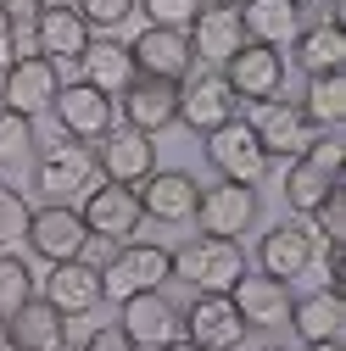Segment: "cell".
Returning a JSON list of instances; mask_svg holds the SVG:
<instances>
[{
    "instance_id": "6da1fadb",
    "label": "cell",
    "mask_w": 346,
    "mask_h": 351,
    "mask_svg": "<svg viewBox=\"0 0 346 351\" xmlns=\"http://www.w3.org/2000/svg\"><path fill=\"white\" fill-rule=\"evenodd\" d=\"M101 184V167H95V145H84V140H56L51 151H39L34 156V190L45 195V201H84Z\"/></svg>"
},
{
    "instance_id": "7a4b0ae2",
    "label": "cell",
    "mask_w": 346,
    "mask_h": 351,
    "mask_svg": "<svg viewBox=\"0 0 346 351\" xmlns=\"http://www.w3.org/2000/svg\"><path fill=\"white\" fill-rule=\"evenodd\" d=\"M173 279V251L151 240H123L101 268V301H128L140 290H162Z\"/></svg>"
},
{
    "instance_id": "3957f363",
    "label": "cell",
    "mask_w": 346,
    "mask_h": 351,
    "mask_svg": "<svg viewBox=\"0 0 346 351\" xmlns=\"http://www.w3.org/2000/svg\"><path fill=\"white\" fill-rule=\"evenodd\" d=\"M246 274V251L240 240H218V234H196L173 251V279H185L190 290H229Z\"/></svg>"
},
{
    "instance_id": "277c9868",
    "label": "cell",
    "mask_w": 346,
    "mask_h": 351,
    "mask_svg": "<svg viewBox=\"0 0 346 351\" xmlns=\"http://www.w3.org/2000/svg\"><path fill=\"white\" fill-rule=\"evenodd\" d=\"M263 217V190L257 184H235V179H218L196 195V223L201 234H218V240H240L246 229H257Z\"/></svg>"
},
{
    "instance_id": "5b68a950",
    "label": "cell",
    "mask_w": 346,
    "mask_h": 351,
    "mask_svg": "<svg viewBox=\"0 0 346 351\" xmlns=\"http://www.w3.org/2000/svg\"><path fill=\"white\" fill-rule=\"evenodd\" d=\"M78 217H84V229H90L95 240L123 245V240H135V234H140V223H146V206H140V190H135V184L101 179L90 195H84Z\"/></svg>"
},
{
    "instance_id": "8992f818",
    "label": "cell",
    "mask_w": 346,
    "mask_h": 351,
    "mask_svg": "<svg viewBox=\"0 0 346 351\" xmlns=\"http://www.w3.org/2000/svg\"><path fill=\"white\" fill-rule=\"evenodd\" d=\"M246 128L257 134V145H263V156L268 162H296L301 151H308V140L319 134V128L301 117V106L296 101H251V112H246Z\"/></svg>"
},
{
    "instance_id": "52a82bcc",
    "label": "cell",
    "mask_w": 346,
    "mask_h": 351,
    "mask_svg": "<svg viewBox=\"0 0 346 351\" xmlns=\"http://www.w3.org/2000/svg\"><path fill=\"white\" fill-rule=\"evenodd\" d=\"M224 295L235 301V313H240V324H246V329H285L290 301H296V290H290L285 279L263 274V268H246Z\"/></svg>"
},
{
    "instance_id": "ba28073f",
    "label": "cell",
    "mask_w": 346,
    "mask_h": 351,
    "mask_svg": "<svg viewBox=\"0 0 346 351\" xmlns=\"http://www.w3.org/2000/svg\"><path fill=\"white\" fill-rule=\"evenodd\" d=\"M179 329L185 340H196L201 351H235L246 340V324L235 313V301L218 295V290H196L190 306H179Z\"/></svg>"
},
{
    "instance_id": "9c48e42d",
    "label": "cell",
    "mask_w": 346,
    "mask_h": 351,
    "mask_svg": "<svg viewBox=\"0 0 346 351\" xmlns=\"http://www.w3.org/2000/svg\"><path fill=\"white\" fill-rule=\"evenodd\" d=\"M62 90V67L51 56H17L6 73H0V106L6 112H23V117H39V112H51Z\"/></svg>"
},
{
    "instance_id": "30bf717a",
    "label": "cell",
    "mask_w": 346,
    "mask_h": 351,
    "mask_svg": "<svg viewBox=\"0 0 346 351\" xmlns=\"http://www.w3.org/2000/svg\"><path fill=\"white\" fill-rule=\"evenodd\" d=\"M95 167H101V179L140 184V179L157 173V140L140 134V128H128V123H112L106 134L95 140Z\"/></svg>"
},
{
    "instance_id": "8fae6325",
    "label": "cell",
    "mask_w": 346,
    "mask_h": 351,
    "mask_svg": "<svg viewBox=\"0 0 346 351\" xmlns=\"http://www.w3.org/2000/svg\"><path fill=\"white\" fill-rule=\"evenodd\" d=\"M240 101L229 95V84L218 78V67H201V73H190L185 84H179V123L190 128V134H212V128H224L229 117H240L235 112Z\"/></svg>"
},
{
    "instance_id": "7c38bea8",
    "label": "cell",
    "mask_w": 346,
    "mask_h": 351,
    "mask_svg": "<svg viewBox=\"0 0 346 351\" xmlns=\"http://www.w3.org/2000/svg\"><path fill=\"white\" fill-rule=\"evenodd\" d=\"M28 251L39 262H73L84 251V240H90V229H84V217L78 206H62V201H45V206H34L28 217Z\"/></svg>"
},
{
    "instance_id": "4fadbf2b",
    "label": "cell",
    "mask_w": 346,
    "mask_h": 351,
    "mask_svg": "<svg viewBox=\"0 0 346 351\" xmlns=\"http://www.w3.org/2000/svg\"><path fill=\"white\" fill-rule=\"evenodd\" d=\"M218 78L229 84V95L246 101V106H251V101H274V95H279V84H285V56L246 39V45L218 67Z\"/></svg>"
},
{
    "instance_id": "5bb4252c",
    "label": "cell",
    "mask_w": 346,
    "mask_h": 351,
    "mask_svg": "<svg viewBox=\"0 0 346 351\" xmlns=\"http://www.w3.org/2000/svg\"><path fill=\"white\" fill-rule=\"evenodd\" d=\"M201 151H207V162L224 173V179H235V184H257L268 173V156H263V145H257V134L246 128V117H229L224 128H212V134L201 140Z\"/></svg>"
},
{
    "instance_id": "9a60e30c",
    "label": "cell",
    "mask_w": 346,
    "mask_h": 351,
    "mask_svg": "<svg viewBox=\"0 0 346 351\" xmlns=\"http://www.w3.org/2000/svg\"><path fill=\"white\" fill-rule=\"evenodd\" d=\"M257 268L296 285L308 268H319V234L308 223H274L263 229V240H257Z\"/></svg>"
},
{
    "instance_id": "2e32d148",
    "label": "cell",
    "mask_w": 346,
    "mask_h": 351,
    "mask_svg": "<svg viewBox=\"0 0 346 351\" xmlns=\"http://www.w3.org/2000/svg\"><path fill=\"white\" fill-rule=\"evenodd\" d=\"M51 112H56V123H62V134H67V140H84V145H95V140L106 134V128L117 123L112 95L90 90L84 78L62 84V90H56V101H51Z\"/></svg>"
},
{
    "instance_id": "e0dca14e",
    "label": "cell",
    "mask_w": 346,
    "mask_h": 351,
    "mask_svg": "<svg viewBox=\"0 0 346 351\" xmlns=\"http://www.w3.org/2000/svg\"><path fill=\"white\" fill-rule=\"evenodd\" d=\"M128 56H135L140 78H168V84H185L196 73V51L179 28H146L140 39H128Z\"/></svg>"
},
{
    "instance_id": "ac0fdd59",
    "label": "cell",
    "mask_w": 346,
    "mask_h": 351,
    "mask_svg": "<svg viewBox=\"0 0 346 351\" xmlns=\"http://www.w3.org/2000/svg\"><path fill=\"white\" fill-rule=\"evenodd\" d=\"M117 329L140 351H157V346H168L179 335V306L168 301V290H140V295L117 301Z\"/></svg>"
},
{
    "instance_id": "d6986e66",
    "label": "cell",
    "mask_w": 346,
    "mask_h": 351,
    "mask_svg": "<svg viewBox=\"0 0 346 351\" xmlns=\"http://www.w3.org/2000/svg\"><path fill=\"white\" fill-rule=\"evenodd\" d=\"M90 39H95L90 23H84L67 0H45V6H39V17H34V56H51L62 67V62H78Z\"/></svg>"
},
{
    "instance_id": "ffe728a7",
    "label": "cell",
    "mask_w": 346,
    "mask_h": 351,
    "mask_svg": "<svg viewBox=\"0 0 346 351\" xmlns=\"http://www.w3.org/2000/svg\"><path fill=\"white\" fill-rule=\"evenodd\" d=\"M123 123L140 128V134H162V128L179 123V84L168 78H140L123 90Z\"/></svg>"
},
{
    "instance_id": "44dd1931",
    "label": "cell",
    "mask_w": 346,
    "mask_h": 351,
    "mask_svg": "<svg viewBox=\"0 0 346 351\" xmlns=\"http://www.w3.org/2000/svg\"><path fill=\"white\" fill-rule=\"evenodd\" d=\"M39 295H45L62 318H84V313H95V306H101V268H90L84 256L51 262V279H45Z\"/></svg>"
},
{
    "instance_id": "7402d4cb",
    "label": "cell",
    "mask_w": 346,
    "mask_h": 351,
    "mask_svg": "<svg viewBox=\"0 0 346 351\" xmlns=\"http://www.w3.org/2000/svg\"><path fill=\"white\" fill-rule=\"evenodd\" d=\"M135 190H140L146 217H157V223H190V217H196L201 184L190 179L185 167H162V173H151V179H140Z\"/></svg>"
},
{
    "instance_id": "603a6c76",
    "label": "cell",
    "mask_w": 346,
    "mask_h": 351,
    "mask_svg": "<svg viewBox=\"0 0 346 351\" xmlns=\"http://www.w3.org/2000/svg\"><path fill=\"white\" fill-rule=\"evenodd\" d=\"M185 39H190L196 62L224 67V62L246 45V28H240V12H235V6H201V17L185 28Z\"/></svg>"
},
{
    "instance_id": "cb8c5ba5",
    "label": "cell",
    "mask_w": 346,
    "mask_h": 351,
    "mask_svg": "<svg viewBox=\"0 0 346 351\" xmlns=\"http://www.w3.org/2000/svg\"><path fill=\"white\" fill-rule=\"evenodd\" d=\"M285 329H296L301 346H313V340H346V301H341V290H301L290 301Z\"/></svg>"
},
{
    "instance_id": "d4e9b609",
    "label": "cell",
    "mask_w": 346,
    "mask_h": 351,
    "mask_svg": "<svg viewBox=\"0 0 346 351\" xmlns=\"http://www.w3.org/2000/svg\"><path fill=\"white\" fill-rule=\"evenodd\" d=\"M6 335H12V351H62L67 346V318L45 295H34L6 318Z\"/></svg>"
},
{
    "instance_id": "484cf974",
    "label": "cell",
    "mask_w": 346,
    "mask_h": 351,
    "mask_svg": "<svg viewBox=\"0 0 346 351\" xmlns=\"http://www.w3.org/2000/svg\"><path fill=\"white\" fill-rule=\"evenodd\" d=\"M235 12H240V28H246L251 45L279 51V45H290L301 34V6L296 0H240Z\"/></svg>"
},
{
    "instance_id": "4316f807",
    "label": "cell",
    "mask_w": 346,
    "mask_h": 351,
    "mask_svg": "<svg viewBox=\"0 0 346 351\" xmlns=\"http://www.w3.org/2000/svg\"><path fill=\"white\" fill-rule=\"evenodd\" d=\"M290 62L308 78L346 73V28L341 23H301V34L290 39Z\"/></svg>"
},
{
    "instance_id": "83f0119b",
    "label": "cell",
    "mask_w": 346,
    "mask_h": 351,
    "mask_svg": "<svg viewBox=\"0 0 346 351\" xmlns=\"http://www.w3.org/2000/svg\"><path fill=\"white\" fill-rule=\"evenodd\" d=\"M78 78L101 95H123L135 84V56H128L123 39H90L84 56H78Z\"/></svg>"
},
{
    "instance_id": "f1b7e54d",
    "label": "cell",
    "mask_w": 346,
    "mask_h": 351,
    "mask_svg": "<svg viewBox=\"0 0 346 351\" xmlns=\"http://www.w3.org/2000/svg\"><path fill=\"white\" fill-rule=\"evenodd\" d=\"M301 117L313 128H341L346 123V73H319L308 78V90H301Z\"/></svg>"
},
{
    "instance_id": "f546056e",
    "label": "cell",
    "mask_w": 346,
    "mask_h": 351,
    "mask_svg": "<svg viewBox=\"0 0 346 351\" xmlns=\"http://www.w3.org/2000/svg\"><path fill=\"white\" fill-rule=\"evenodd\" d=\"M335 184H341V179L319 173L313 162H301V156L285 167V201H290V212H313V206H319V201H324Z\"/></svg>"
},
{
    "instance_id": "4dcf8cb0",
    "label": "cell",
    "mask_w": 346,
    "mask_h": 351,
    "mask_svg": "<svg viewBox=\"0 0 346 351\" xmlns=\"http://www.w3.org/2000/svg\"><path fill=\"white\" fill-rule=\"evenodd\" d=\"M23 301H34V268L17 251H0V324H6Z\"/></svg>"
},
{
    "instance_id": "1f68e13d",
    "label": "cell",
    "mask_w": 346,
    "mask_h": 351,
    "mask_svg": "<svg viewBox=\"0 0 346 351\" xmlns=\"http://www.w3.org/2000/svg\"><path fill=\"white\" fill-rule=\"evenodd\" d=\"M34 162V117L0 106V167H23Z\"/></svg>"
},
{
    "instance_id": "d6a6232c",
    "label": "cell",
    "mask_w": 346,
    "mask_h": 351,
    "mask_svg": "<svg viewBox=\"0 0 346 351\" xmlns=\"http://www.w3.org/2000/svg\"><path fill=\"white\" fill-rule=\"evenodd\" d=\"M207 0H135V12H146V28H190L201 17Z\"/></svg>"
},
{
    "instance_id": "836d02e7",
    "label": "cell",
    "mask_w": 346,
    "mask_h": 351,
    "mask_svg": "<svg viewBox=\"0 0 346 351\" xmlns=\"http://www.w3.org/2000/svg\"><path fill=\"white\" fill-rule=\"evenodd\" d=\"M308 217H313L319 245H346V190H341V184H335V190H330Z\"/></svg>"
},
{
    "instance_id": "e575fe53",
    "label": "cell",
    "mask_w": 346,
    "mask_h": 351,
    "mask_svg": "<svg viewBox=\"0 0 346 351\" xmlns=\"http://www.w3.org/2000/svg\"><path fill=\"white\" fill-rule=\"evenodd\" d=\"M28 217H34L28 195H23V190H12V184H0V251L17 245V240L28 234Z\"/></svg>"
},
{
    "instance_id": "d590c367",
    "label": "cell",
    "mask_w": 346,
    "mask_h": 351,
    "mask_svg": "<svg viewBox=\"0 0 346 351\" xmlns=\"http://www.w3.org/2000/svg\"><path fill=\"white\" fill-rule=\"evenodd\" d=\"M73 12L90 23V28H123L128 17H135V0H73Z\"/></svg>"
},
{
    "instance_id": "8d00e7d4",
    "label": "cell",
    "mask_w": 346,
    "mask_h": 351,
    "mask_svg": "<svg viewBox=\"0 0 346 351\" xmlns=\"http://www.w3.org/2000/svg\"><path fill=\"white\" fill-rule=\"evenodd\" d=\"M301 162H313L319 173H330V179H341V162H346V145L335 128H319V134L308 140V151H301Z\"/></svg>"
},
{
    "instance_id": "74e56055",
    "label": "cell",
    "mask_w": 346,
    "mask_h": 351,
    "mask_svg": "<svg viewBox=\"0 0 346 351\" xmlns=\"http://www.w3.org/2000/svg\"><path fill=\"white\" fill-rule=\"evenodd\" d=\"M84 351H140V346L128 340V335H123L117 324H106V329H95L90 340H84Z\"/></svg>"
},
{
    "instance_id": "f35d334b",
    "label": "cell",
    "mask_w": 346,
    "mask_h": 351,
    "mask_svg": "<svg viewBox=\"0 0 346 351\" xmlns=\"http://www.w3.org/2000/svg\"><path fill=\"white\" fill-rule=\"evenodd\" d=\"M39 6H45V0H0V12H6L12 23H34V17H39Z\"/></svg>"
},
{
    "instance_id": "ab89813d",
    "label": "cell",
    "mask_w": 346,
    "mask_h": 351,
    "mask_svg": "<svg viewBox=\"0 0 346 351\" xmlns=\"http://www.w3.org/2000/svg\"><path fill=\"white\" fill-rule=\"evenodd\" d=\"M12 62H17V39H12V17L0 12V73H6Z\"/></svg>"
},
{
    "instance_id": "60d3db41",
    "label": "cell",
    "mask_w": 346,
    "mask_h": 351,
    "mask_svg": "<svg viewBox=\"0 0 346 351\" xmlns=\"http://www.w3.org/2000/svg\"><path fill=\"white\" fill-rule=\"evenodd\" d=\"M157 351H201V346H196V340H185V335H173V340H168V346H157Z\"/></svg>"
},
{
    "instance_id": "b9f144b4",
    "label": "cell",
    "mask_w": 346,
    "mask_h": 351,
    "mask_svg": "<svg viewBox=\"0 0 346 351\" xmlns=\"http://www.w3.org/2000/svg\"><path fill=\"white\" fill-rule=\"evenodd\" d=\"M301 351H346V340H313V346H301Z\"/></svg>"
},
{
    "instance_id": "7bdbcfd3",
    "label": "cell",
    "mask_w": 346,
    "mask_h": 351,
    "mask_svg": "<svg viewBox=\"0 0 346 351\" xmlns=\"http://www.w3.org/2000/svg\"><path fill=\"white\" fill-rule=\"evenodd\" d=\"M301 12H319V6H335V0H296Z\"/></svg>"
},
{
    "instance_id": "ee69618b",
    "label": "cell",
    "mask_w": 346,
    "mask_h": 351,
    "mask_svg": "<svg viewBox=\"0 0 346 351\" xmlns=\"http://www.w3.org/2000/svg\"><path fill=\"white\" fill-rule=\"evenodd\" d=\"M0 351H12V335H6V324H0Z\"/></svg>"
},
{
    "instance_id": "f6af8a7d",
    "label": "cell",
    "mask_w": 346,
    "mask_h": 351,
    "mask_svg": "<svg viewBox=\"0 0 346 351\" xmlns=\"http://www.w3.org/2000/svg\"><path fill=\"white\" fill-rule=\"evenodd\" d=\"M207 6H240V0H207Z\"/></svg>"
},
{
    "instance_id": "bcb514c9",
    "label": "cell",
    "mask_w": 346,
    "mask_h": 351,
    "mask_svg": "<svg viewBox=\"0 0 346 351\" xmlns=\"http://www.w3.org/2000/svg\"><path fill=\"white\" fill-rule=\"evenodd\" d=\"M263 351H285V346H263Z\"/></svg>"
}]
</instances>
